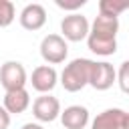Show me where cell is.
Segmentation results:
<instances>
[{"instance_id":"cell-3","label":"cell","mask_w":129,"mask_h":129,"mask_svg":"<svg viewBox=\"0 0 129 129\" xmlns=\"http://www.w3.org/2000/svg\"><path fill=\"white\" fill-rule=\"evenodd\" d=\"M28 83V77H26V69L22 62L18 60H6L2 67H0V85L8 91H18V89H24V85Z\"/></svg>"},{"instance_id":"cell-10","label":"cell","mask_w":129,"mask_h":129,"mask_svg":"<svg viewBox=\"0 0 129 129\" xmlns=\"http://www.w3.org/2000/svg\"><path fill=\"white\" fill-rule=\"evenodd\" d=\"M58 117L64 129H85L89 123V109L83 105H71L64 111H60Z\"/></svg>"},{"instance_id":"cell-9","label":"cell","mask_w":129,"mask_h":129,"mask_svg":"<svg viewBox=\"0 0 129 129\" xmlns=\"http://www.w3.org/2000/svg\"><path fill=\"white\" fill-rule=\"evenodd\" d=\"M18 18H20L22 28H26V30H40L44 26V22H46V10H44L42 4L32 2V4H26L22 8Z\"/></svg>"},{"instance_id":"cell-4","label":"cell","mask_w":129,"mask_h":129,"mask_svg":"<svg viewBox=\"0 0 129 129\" xmlns=\"http://www.w3.org/2000/svg\"><path fill=\"white\" fill-rule=\"evenodd\" d=\"M60 36L64 40H71V42H81L87 38L89 34V20L87 16L79 14V12H73L69 16H64L60 20Z\"/></svg>"},{"instance_id":"cell-13","label":"cell","mask_w":129,"mask_h":129,"mask_svg":"<svg viewBox=\"0 0 129 129\" xmlns=\"http://www.w3.org/2000/svg\"><path fill=\"white\" fill-rule=\"evenodd\" d=\"M87 46L91 52L99 56H111L117 52V38H107V36H97V34H87Z\"/></svg>"},{"instance_id":"cell-5","label":"cell","mask_w":129,"mask_h":129,"mask_svg":"<svg viewBox=\"0 0 129 129\" xmlns=\"http://www.w3.org/2000/svg\"><path fill=\"white\" fill-rule=\"evenodd\" d=\"M91 129H129V115L119 107L107 109L93 119Z\"/></svg>"},{"instance_id":"cell-15","label":"cell","mask_w":129,"mask_h":129,"mask_svg":"<svg viewBox=\"0 0 129 129\" xmlns=\"http://www.w3.org/2000/svg\"><path fill=\"white\" fill-rule=\"evenodd\" d=\"M16 18V8L10 0H0V28H6Z\"/></svg>"},{"instance_id":"cell-19","label":"cell","mask_w":129,"mask_h":129,"mask_svg":"<svg viewBox=\"0 0 129 129\" xmlns=\"http://www.w3.org/2000/svg\"><path fill=\"white\" fill-rule=\"evenodd\" d=\"M22 129H44V127L38 123H26V125H22Z\"/></svg>"},{"instance_id":"cell-18","label":"cell","mask_w":129,"mask_h":129,"mask_svg":"<svg viewBox=\"0 0 129 129\" xmlns=\"http://www.w3.org/2000/svg\"><path fill=\"white\" fill-rule=\"evenodd\" d=\"M10 127V115L6 113V109L0 105V129H8Z\"/></svg>"},{"instance_id":"cell-17","label":"cell","mask_w":129,"mask_h":129,"mask_svg":"<svg viewBox=\"0 0 129 129\" xmlns=\"http://www.w3.org/2000/svg\"><path fill=\"white\" fill-rule=\"evenodd\" d=\"M54 4L58 6V8H62V10H79V8H83L85 4H87V0H54Z\"/></svg>"},{"instance_id":"cell-12","label":"cell","mask_w":129,"mask_h":129,"mask_svg":"<svg viewBox=\"0 0 129 129\" xmlns=\"http://www.w3.org/2000/svg\"><path fill=\"white\" fill-rule=\"evenodd\" d=\"M89 32L97 36H107V38H117L119 32V18L113 16H95L93 24H89Z\"/></svg>"},{"instance_id":"cell-11","label":"cell","mask_w":129,"mask_h":129,"mask_svg":"<svg viewBox=\"0 0 129 129\" xmlns=\"http://www.w3.org/2000/svg\"><path fill=\"white\" fill-rule=\"evenodd\" d=\"M28 105H30V95L26 89L8 91L4 95V103H2V107L6 109L8 115H20L28 109Z\"/></svg>"},{"instance_id":"cell-16","label":"cell","mask_w":129,"mask_h":129,"mask_svg":"<svg viewBox=\"0 0 129 129\" xmlns=\"http://www.w3.org/2000/svg\"><path fill=\"white\" fill-rule=\"evenodd\" d=\"M115 81L119 83L121 91L127 93L129 91V60H123L119 67V73H115Z\"/></svg>"},{"instance_id":"cell-14","label":"cell","mask_w":129,"mask_h":129,"mask_svg":"<svg viewBox=\"0 0 129 129\" xmlns=\"http://www.w3.org/2000/svg\"><path fill=\"white\" fill-rule=\"evenodd\" d=\"M129 2L127 0H101L99 2V14L101 16H113L119 18V14L123 10H127Z\"/></svg>"},{"instance_id":"cell-1","label":"cell","mask_w":129,"mask_h":129,"mask_svg":"<svg viewBox=\"0 0 129 129\" xmlns=\"http://www.w3.org/2000/svg\"><path fill=\"white\" fill-rule=\"evenodd\" d=\"M93 60L91 58H73L60 73V85L69 93H77L89 85Z\"/></svg>"},{"instance_id":"cell-2","label":"cell","mask_w":129,"mask_h":129,"mask_svg":"<svg viewBox=\"0 0 129 129\" xmlns=\"http://www.w3.org/2000/svg\"><path fill=\"white\" fill-rule=\"evenodd\" d=\"M67 54H69V44L60 34H46L40 40V56L50 67L64 62Z\"/></svg>"},{"instance_id":"cell-6","label":"cell","mask_w":129,"mask_h":129,"mask_svg":"<svg viewBox=\"0 0 129 129\" xmlns=\"http://www.w3.org/2000/svg\"><path fill=\"white\" fill-rule=\"evenodd\" d=\"M115 73L117 71L113 69L111 62H107V60H101V62L93 60L91 75H89V85L93 89H97V91H107L115 83Z\"/></svg>"},{"instance_id":"cell-7","label":"cell","mask_w":129,"mask_h":129,"mask_svg":"<svg viewBox=\"0 0 129 129\" xmlns=\"http://www.w3.org/2000/svg\"><path fill=\"white\" fill-rule=\"evenodd\" d=\"M28 83H30L32 89L38 91L40 95H48V93L56 87V83H58V73H56L54 67H50V64H40V67H36V69L32 71Z\"/></svg>"},{"instance_id":"cell-8","label":"cell","mask_w":129,"mask_h":129,"mask_svg":"<svg viewBox=\"0 0 129 129\" xmlns=\"http://www.w3.org/2000/svg\"><path fill=\"white\" fill-rule=\"evenodd\" d=\"M32 115L40 123H52L60 115V103L52 95H40L32 103Z\"/></svg>"}]
</instances>
